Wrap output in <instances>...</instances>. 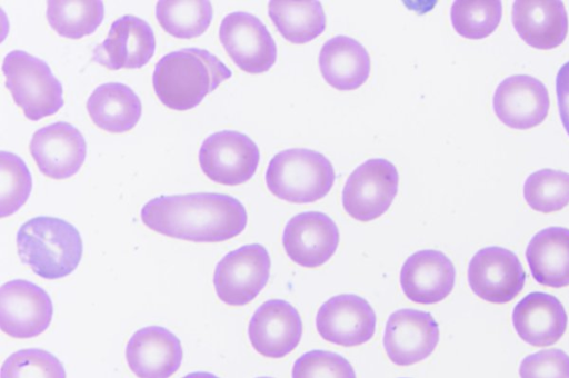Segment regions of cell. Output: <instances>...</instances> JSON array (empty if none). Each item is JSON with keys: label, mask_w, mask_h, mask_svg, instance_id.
Listing matches in <instances>:
<instances>
[{"label": "cell", "mask_w": 569, "mask_h": 378, "mask_svg": "<svg viewBox=\"0 0 569 378\" xmlns=\"http://www.w3.org/2000/svg\"><path fill=\"white\" fill-rule=\"evenodd\" d=\"M502 18V3L498 0H457L450 19L453 29L463 38L482 39L490 36Z\"/></svg>", "instance_id": "obj_29"}, {"label": "cell", "mask_w": 569, "mask_h": 378, "mask_svg": "<svg viewBox=\"0 0 569 378\" xmlns=\"http://www.w3.org/2000/svg\"><path fill=\"white\" fill-rule=\"evenodd\" d=\"M213 10L210 1L161 0L156 6L159 24L169 34L180 39L201 36L210 26Z\"/></svg>", "instance_id": "obj_27"}, {"label": "cell", "mask_w": 569, "mask_h": 378, "mask_svg": "<svg viewBox=\"0 0 569 378\" xmlns=\"http://www.w3.org/2000/svg\"><path fill=\"white\" fill-rule=\"evenodd\" d=\"M88 113L96 126L109 132H126L139 121L142 105L127 84L108 82L97 87L87 101Z\"/></svg>", "instance_id": "obj_25"}, {"label": "cell", "mask_w": 569, "mask_h": 378, "mask_svg": "<svg viewBox=\"0 0 569 378\" xmlns=\"http://www.w3.org/2000/svg\"><path fill=\"white\" fill-rule=\"evenodd\" d=\"M282 245L293 262L305 268H317L336 252L339 230L335 221L323 212H301L287 222Z\"/></svg>", "instance_id": "obj_14"}, {"label": "cell", "mask_w": 569, "mask_h": 378, "mask_svg": "<svg viewBox=\"0 0 569 378\" xmlns=\"http://www.w3.org/2000/svg\"><path fill=\"white\" fill-rule=\"evenodd\" d=\"M399 183L395 165L373 158L358 166L342 189V206L358 221H370L383 215L392 203Z\"/></svg>", "instance_id": "obj_6"}, {"label": "cell", "mask_w": 569, "mask_h": 378, "mask_svg": "<svg viewBox=\"0 0 569 378\" xmlns=\"http://www.w3.org/2000/svg\"><path fill=\"white\" fill-rule=\"evenodd\" d=\"M18 255L44 279H60L76 270L82 257V239L74 226L56 217L39 216L17 232Z\"/></svg>", "instance_id": "obj_3"}, {"label": "cell", "mask_w": 569, "mask_h": 378, "mask_svg": "<svg viewBox=\"0 0 569 378\" xmlns=\"http://www.w3.org/2000/svg\"><path fill=\"white\" fill-rule=\"evenodd\" d=\"M268 12L281 36L292 43L309 42L326 28V14L319 1L272 0Z\"/></svg>", "instance_id": "obj_26"}, {"label": "cell", "mask_w": 569, "mask_h": 378, "mask_svg": "<svg viewBox=\"0 0 569 378\" xmlns=\"http://www.w3.org/2000/svg\"><path fill=\"white\" fill-rule=\"evenodd\" d=\"M53 306L50 296L36 284L16 279L0 288V327L12 338L41 335L50 325Z\"/></svg>", "instance_id": "obj_10"}, {"label": "cell", "mask_w": 569, "mask_h": 378, "mask_svg": "<svg viewBox=\"0 0 569 378\" xmlns=\"http://www.w3.org/2000/svg\"><path fill=\"white\" fill-rule=\"evenodd\" d=\"M559 115L569 136V61L563 63L556 77Z\"/></svg>", "instance_id": "obj_35"}, {"label": "cell", "mask_w": 569, "mask_h": 378, "mask_svg": "<svg viewBox=\"0 0 569 378\" xmlns=\"http://www.w3.org/2000/svg\"><path fill=\"white\" fill-rule=\"evenodd\" d=\"M181 342L167 328L148 326L137 330L126 347V359L138 378H169L180 367Z\"/></svg>", "instance_id": "obj_19"}, {"label": "cell", "mask_w": 569, "mask_h": 378, "mask_svg": "<svg viewBox=\"0 0 569 378\" xmlns=\"http://www.w3.org/2000/svg\"><path fill=\"white\" fill-rule=\"evenodd\" d=\"M526 259L535 280L547 287L569 285V229L548 227L529 241Z\"/></svg>", "instance_id": "obj_24"}, {"label": "cell", "mask_w": 569, "mask_h": 378, "mask_svg": "<svg viewBox=\"0 0 569 378\" xmlns=\"http://www.w3.org/2000/svg\"><path fill=\"white\" fill-rule=\"evenodd\" d=\"M318 334L327 341L355 347L369 341L376 329V314L360 296L342 294L329 298L316 316Z\"/></svg>", "instance_id": "obj_13"}, {"label": "cell", "mask_w": 569, "mask_h": 378, "mask_svg": "<svg viewBox=\"0 0 569 378\" xmlns=\"http://www.w3.org/2000/svg\"><path fill=\"white\" fill-rule=\"evenodd\" d=\"M568 317L562 304L546 292H530L513 308L512 324L527 344L546 347L557 342L567 329Z\"/></svg>", "instance_id": "obj_21"}, {"label": "cell", "mask_w": 569, "mask_h": 378, "mask_svg": "<svg viewBox=\"0 0 569 378\" xmlns=\"http://www.w3.org/2000/svg\"><path fill=\"white\" fill-rule=\"evenodd\" d=\"M260 160L256 142L236 130H222L208 136L199 149V163L212 181L241 185L254 175Z\"/></svg>", "instance_id": "obj_8"}, {"label": "cell", "mask_w": 569, "mask_h": 378, "mask_svg": "<svg viewBox=\"0 0 569 378\" xmlns=\"http://www.w3.org/2000/svg\"><path fill=\"white\" fill-rule=\"evenodd\" d=\"M270 267V256L259 243L246 245L227 253L213 275L218 298L229 306L249 304L267 285Z\"/></svg>", "instance_id": "obj_7"}, {"label": "cell", "mask_w": 569, "mask_h": 378, "mask_svg": "<svg viewBox=\"0 0 569 378\" xmlns=\"http://www.w3.org/2000/svg\"><path fill=\"white\" fill-rule=\"evenodd\" d=\"M292 378H356V374L342 356L326 350H311L295 361Z\"/></svg>", "instance_id": "obj_33"}, {"label": "cell", "mask_w": 569, "mask_h": 378, "mask_svg": "<svg viewBox=\"0 0 569 378\" xmlns=\"http://www.w3.org/2000/svg\"><path fill=\"white\" fill-rule=\"evenodd\" d=\"M336 179L331 162L322 153L306 149H286L270 160L266 183L277 198L308 203L322 199Z\"/></svg>", "instance_id": "obj_4"}, {"label": "cell", "mask_w": 569, "mask_h": 378, "mask_svg": "<svg viewBox=\"0 0 569 378\" xmlns=\"http://www.w3.org/2000/svg\"><path fill=\"white\" fill-rule=\"evenodd\" d=\"M257 378H272V377H257Z\"/></svg>", "instance_id": "obj_37"}, {"label": "cell", "mask_w": 569, "mask_h": 378, "mask_svg": "<svg viewBox=\"0 0 569 378\" xmlns=\"http://www.w3.org/2000/svg\"><path fill=\"white\" fill-rule=\"evenodd\" d=\"M526 273L510 250L491 246L477 251L468 266V282L479 298L492 304L512 300L523 288Z\"/></svg>", "instance_id": "obj_11"}, {"label": "cell", "mask_w": 569, "mask_h": 378, "mask_svg": "<svg viewBox=\"0 0 569 378\" xmlns=\"http://www.w3.org/2000/svg\"><path fill=\"white\" fill-rule=\"evenodd\" d=\"M104 16L102 1H48L47 19L50 27L60 36L80 39L91 34L100 26Z\"/></svg>", "instance_id": "obj_28"}, {"label": "cell", "mask_w": 569, "mask_h": 378, "mask_svg": "<svg viewBox=\"0 0 569 378\" xmlns=\"http://www.w3.org/2000/svg\"><path fill=\"white\" fill-rule=\"evenodd\" d=\"M248 336L258 354L282 358L300 342L302 321L297 309L286 300H267L252 315Z\"/></svg>", "instance_id": "obj_18"}, {"label": "cell", "mask_w": 569, "mask_h": 378, "mask_svg": "<svg viewBox=\"0 0 569 378\" xmlns=\"http://www.w3.org/2000/svg\"><path fill=\"white\" fill-rule=\"evenodd\" d=\"M182 378H219V377H217L213 374L206 372V371H196V372L188 374L187 376H184Z\"/></svg>", "instance_id": "obj_36"}, {"label": "cell", "mask_w": 569, "mask_h": 378, "mask_svg": "<svg viewBox=\"0 0 569 378\" xmlns=\"http://www.w3.org/2000/svg\"><path fill=\"white\" fill-rule=\"evenodd\" d=\"M219 39L232 61L244 72L262 73L276 62L277 46L264 23L256 16L234 11L219 27Z\"/></svg>", "instance_id": "obj_9"}, {"label": "cell", "mask_w": 569, "mask_h": 378, "mask_svg": "<svg viewBox=\"0 0 569 378\" xmlns=\"http://www.w3.org/2000/svg\"><path fill=\"white\" fill-rule=\"evenodd\" d=\"M29 150L44 176L61 180L80 170L86 159L87 143L74 126L59 121L37 130Z\"/></svg>", "instance_id": "obj_15"}, {"label": "cell", "mask_w": 569, "mask_h": 378, "mask_svg": "<svg viewBox=\"0 0 569 378\" xmlns=\"http://www.w3.org/2000/svg\"><path fill=\"white\" fill-rule=\"evenodd\" d=\"M523 198L539 212L561 210L569 203V173L549 168L532 172L523 183Z\"/></svg>", "instance_id": "obj_30"}, {"label": "cell", "mask_w": 569, "mask_h": 378, "mask_svg": "<svg viewBox=\"0 0 569 378\" xmlns=\"http://www.w3.org/2000/svg\"><path fill=\"white\" fill-rule=\"evenodd\" d=\"M231 76V70L208 50L183 48L160 58L154 66L152 84L166 107L186 111L198 106Z\"/></svg>", "instance_id": "obj_2"}, {"label": "cell", "mask_w": 569, "mask_h": 378, "mask_svg": "<svg viewBox=\"0 0 569 378\" xmlns=\"http://www.w3.org/2000/svg\"><path fill=\"white\" fill-rule=\"evenodd\" d=\"M156 38L147 21L126 14L112 22L107 38L93 49L92 59L110 69H138L154 54Z\"/></svg>", "instance_id": "obj_17"}, {"label": "cell", "mask_w": 569, "mask_h": 378, "mask_svg": "<svg viewBox=\"0 0 569 378\" xmlns=\"http://www.w3.org/2000/svg\"><path fill=\"white\" fill-rule=\"evenodd\" d=\"M32 177L24 161L8 151L0 152V216L13 215L28 200Z\"/></svg>", "instance_id": "obj_31"}, {"label": "cell", "mask_w": 569, "mask_h": 378, "mask_svg": "<svg viewBox=\"0 0 569 378\" xmlns=\"http://www.w3.org/2000/svg\"><path fill=\"white\" fill-rule=\"evenodd\" d=\"M1 378H66V371L49 351L29 348L11 354L3 361Z\"/></svg>", "instance_id": "obj_32"}, {"label": "cell", "mask_w": 569, "mask_h": 378, "mask_svg": "<svg viewBox=\"0 0 569 378\" xmlns=\"http://www.w3.org/2000/svg\"><path fill=\"white\" fill-rule=\"evenodd\" d=\"M140 217L158 233L196 242L231 239L244 230L248 220L238 199L216 192L160 196L142 207Z\"/></svg>", "instance_id": "obj_1"}, {"label": "cell", "mask_w": 569, "mask_h": 378, "mask_svg": "<svg viewBox=\"0 0 569 378\" xmlns=\"http://www.w3.org/2000/svg\"><path fill=\"white\" fill-rule=\"evenodd\" d=\"M520 378H569V356L560 349H545L525 357Z\"/></svg>", "instance_id": "obj_34"}, {"label": "cell", "mask_w": 569, "mask_h": 378, "mask_svg": "<svg viewBox=\"0 0 569 378\" xmlns=\"http://www.w3.org/2000/svg\"><path fill=\"white\" fill-rule=\"evenodd\" d=\"M456 270L441 251L419 250L407 258L400 270V285L406 297L422 305L437 304L452 290Z\"/></svg>", "instance_id": "obj_20"}, {"label": "cell", "mask_w": 569, "mask_h": 378, "mask_svg": "<svg viewBox=\"0 0 569 378\" xmlns=\"http://www.w3.org/2000/svg\"><path fill=\"white\" fill-rule=\"evenodd\" d=\"M320 72L338 90H355L370 73V57L365 47L348 36L329 39L319 53Z\"/></svg>", "instance_id": "obj_23"}, {"label": "cell", "mask_w": 569, "mask_h": 378, "mask_svg": "<svg viewBox=\"0 0 569 378\" xmlns=\"http://www.w3.org/2000/svg\"><path fill=\"white\" fill-rule=\"evenodd\" d=\"M492 106L503 125L525 130L545 120L550 100L546 86L539 79L528 74H513L498 84Z\"/></svg>", "instance_id": "obj_16"}, {"label": "cell", "mask_w": 569, "mask_h": 378, "mask_svg": "<svg viewBox=\"0 0 569 378\" xmlns=\"http://www.w3.org/2000/svg\"><path fill=\"white\" fill-rule=\"evenodd\" d=\"M511 20L520 38L536 49H553L567 37V12L558 0H517Z\"/></svg>", "instance_id": "obj_22"}, {"label": "cell", "mask_w": 569, "mask_h": 378, "mask_svg": "<svg viewBox=\"0 0 569 378\" xmlns=\"http://www.w3.org/2000/svg\"><path fill=\"white\" fill-rule=\"evenodd\" d=\"M438 341L439 326L429 312L399 309L386 322L383 347L388 358L398 366H410L426 359Z\"/></svg>", "instance_id": "obj_12"}, {"label": "cell", "mask_w": 569, "mask_h": 378, "mask_svg": "<svg viewBox=\"0 0 569 378\" xmlns=\"http://www.w3.org/2000/svg\"><path fill=\"white\" fill-rule=\"evenodd\" d=\"M6 86L29 120L56 113L63 106V89L49 64L22 50L9 52L2 62Z\"/></svg>", "instance_id": "obj_5"}]
</instances>
